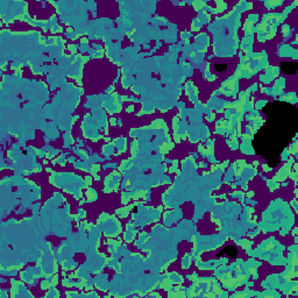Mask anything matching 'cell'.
I'll return each mask as SVG.
<instances>
[{"instance_id":"obj_1","label":"cell","mask_w":298,"mask_h":298,"mask_svg":"<svg viewBox=\"0 0 298 298\" xmlns=\"http://www.w3.org/2000/svg\"><path fill=\"white\" fill-rule=\"evenodd\" d=\"M222 255H227L228 258H237V255H238V249L233 246H227L225 247L220 253L218 254V256H222Z\"/></svg>"},{"instance_id":"obj_2","label":"cell","mask_w":298,"mask_h":298,"mask_svg":"<svg viewBox=\"0 0 298 298\" xmlns=\"http://www.w3.org/2000/svg\"><path fill=\"white\" fill-rule=\"evenodd\" d=\"M214 68H216V70H217L218 72H222V71H226V70H227V65L217 63V64L214 65Z\"/></svg>"}]
</instances>
